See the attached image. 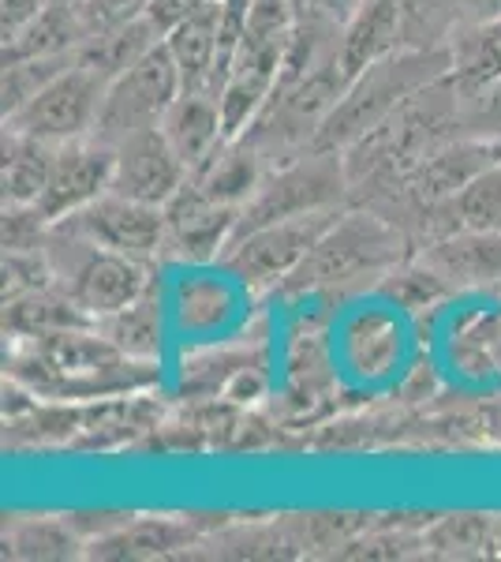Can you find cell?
I'll list each match as a JSON object with an SVG mask.
<instances>
[{
    "label": "cell",
    "mask_w": 501,
    "mask_h": 562,
    "mask_svg": "<svg viewBox=\"0 0 501 562\" xmlns=\"http://www.w3.org/2000/svg\"><path fill=\"white\" fill-rule=\"evenodd\" d=\"M449 71H453L449 45H439V49H412L408 45V49L394 53V57L378 60V65L360 71L344 87L341 102L333 105V113L326 116V124L315 135V147L344 154L360 139H367L375 128H382L408 98L419 94L434 79L449 76Z\"/></svg>",
    "instance_id": "cell-1"
},
{
    "label": "cell",
    "mask_w": 501,
    "mask_h": 562,
    "mask_svg": "<svg viewBox=\"0 0 501 562\" xmlns=\"http://www.w3.org/2000/svg\"><path fill=\"white\" fill-rule=\"evenodd\" d=\"M400 229L389 217L341 211V217L326 229V237L315 244L304 267L285 281V289L315 293V289L352 285L363 278H378L400 262Z\"/></svg>",
    "instance_id": "cell-2"
},
{
    "label": "cell",
    "mask_w": 501,
    "mask_h": 562,
    "mask_svg": "<svg viewBox=\"0 0 501 562\" xmlns=\"http://www.w3.org/2000/svg\"><path fill=\"white\" fill-rule=\"evenodd\" d=\"M45 251H49L53 270H57V285L79 304V312H87L94 323L150 293L147 259L98 248V244L79 240V237H71V233L57 229V225L49 229Z\"/></svg>",
    "instance_id": "cell-3"
},
{
    "label": "cell",
    "mask_w": 501,
    "mask_h": 562,
    "mask_svg": "<svg viewBox=\"0 0 501 562\" xmlns=\"http://www.w3.org/2000/svg\"><path fill=\"white\" fill-rule=\"evenodd\" d=\"M349 188H352V180H349V166H344L341 150L311 147L304 154H293V158L266 169L262 184L254 188V195L243 203L236 237L248 229H259V225L281 222V217L333 211V206L344 203Z\"/></svg>",
    "instance_id": "cell-4"
},
{
    "label": "cell",
    "mask_w": 501,
    "mask_h": 562,
    "mask_svg": "<svg viewBox=\"0 0 501 562\" xmlns=\"http://www.w3.org/2000/svg\"><path fill=\"white\" fill-rule=\"evenodd\" d=\"M341 211L344 206L299 214V217H281V222L240 233V237L229 244L221 262L251 289L285 285V281L304 267V259L311 256L315 244L326 237V229L341 217Z\"/></svg>",
    "instance_id": "cell-5"
},
{
    "label": "cell",
    "mask_w": 501,
    "mask_h": 562,
    "mask_svg": "<svg viewBox=\"0 0 501 562\" xmlns=\"http://www.w3.org/2000/svg\"><path fill=\"white\" fill-rule=\"evenodd\" d=\"M184 94L180 71L172 65L166 42H158L147 57H139L121 79L105 87L102 113H98L94 135L105 143H121L124 135L158 128L161 116L169 113V105Z\"/></svg>",
    "instance_id": "cell-6"
},
{
    "label": "cell",
    "mask_w": 501,
    "mask_h": 562,
    "mask_svg": "<svg viewBox=\"0 0 501 562\" xmlns=\"http://www.w3.org/2000/svg\"><path fill=\"white\" fill-rule=\"evenodd\" d=\"M102 98L105 83L94 71L71 65L68 71H60L49 87L38 90L23 109H15L12 116H4L8 132L34 135L42 143H68V139H83L94 135L98 128V113H102Z\"/></svg>",
    "instance_id": "cell-7"
},
{
    "label": "cell",
    "mask_w": 501,
    "mask_h": 562,
    "mask_svg": "<svg viewBox=\"0 0 501 562\" xmlns=\"http://www.w3.org/2000/svg\"><path fill=\"white\" fill-rule=\"evenodd\" d=\"M57 229L98 244V248L124 251V256L153 262L158 256H166L169 225H166V206H147L116 192H105L79 214L57 222Z\"/></svg>",
    "instance_id": "cell-8"
},
{
    "label": "cell",
    "mask_w": 501,
    "mask_h": 562,
    "mask_svg": "<svg viewBox=\"0 0 501 562\" xmlns=\"http://www.w3.org/2000/svg\"><path fill=\"white\" fill-rule=\"evenodd\" d=\"M113 143L98 139V135H83V139H68L53 147L49 184L38 203L45 222L57 225L64 217L79 214L94 199H102L113 184Z\"/></svg>",
    "instance_id": "cell-9"
},
{
    "label": "cell",
    "mask_w": 501,
    "mask_h": 562,
    "mask_svg": "<svg viewBox=\"0 0 501 562\" xmlns=\"http://www.w3.org/2000/svg\"><path fill=\"white\" fill-rule=\"evenodd\" d=\"M113 184L109 192L135 199L147 206H169L180 195V188L187 184L191 173L187 166L177 158V150L169 147L161 128H143L124 135L121 143H113Z\"/></svg>",
    "instance_id": "cell-10"
},
{
    "label": "cell",
    "mask_w": 501,
    "mask_h": 562,
    "mask_svg": "<svg viewBox=\"0 0 501 562\" xmlns=\"http://www.w3.org/2000/svg\"><path fill=\"white\" fill-rule=\"evenodd\" d=\"M166 251L177 259L191 262H209V259H225L229 244L236 240L240 229V206L217 203L198 192L195 184L180 188V195L166 206Z\"/></svg>",
    "instance_id": "cell-11"
},
{
    "label": "cell",
    "mask_w": 501,
    "mask_h": 562,
    "mask_svg": "<svg viewBox=\"0 0 501 562\" xmlns=\"http://www.w3.org/2000/svg\"><path fill=\"white\" fill-rule=\"evenodd\" d=\"M419 267L442 289L457 285H494L501 281V233L487 229H453L423 244Z\"/></svg>",
    "instance_id": "cell-12"
},
{
    "label": "cell",
    "mask_w": 501,
    "mask_h": 562,
    "mask_svg": "<svg viewBox=\"0 0 501 562\" xmlns=\"http://www.w3.org/2000/svg\"><path fill=\"white\" fill-rule=\"evenodd\" d=\"M166 132L169 147L177 150V158L187 166V173H198L206 161H214L221 147L229 143L225 132V113L217 94L209 90H184L177 102L169 105V113L158 124Z\"/></svg>",
    "instance_id": "cell-13"
},
{
    "label": "cell",
    "mask_w": 501,
    "mask_h": 562,
    "mask_svg": "<svg viewBox=\"0 0 501 562\" xmlns=\"http://www.w3.org/2000/svg\"><path fill=\"white\" fill-rule=\"evenodd\" d=\"M408 49L405 45V8L400 0H367L341 34V68L349 71V83L360 71L378 60Z\"/></svg>",
    "instance_id": "cell-14"
},
{
    "label": "cell",
    "mask_w": 501,
    "mask_h": 562,
    "mask_svg": "<svg viewBox=\"0 0 501 562\" xmlns=\"http://www.w3.org/2000/svg\"><path fill=\"white\" fill-rule=\"evenodd\" d=\"M217 15H221V0L198 8L191 20L172 26L166 34V49L172 65L180 71L184 90H209L214 87V65H217Z\"/></svg>",
    "instance_id": "cell-15"
},
{
    "label": "cell",
    "mask_w": 501,
    "mask_h": 562,
    "mask_svg": "<svg viewBox=\"0 0 501 562\" xmlns=\"http://www.w3.org/2000/svg\"><path fill=\"white\" fill-rule=\"evenodd\" d=\"M158 42H161V34L153 31L150 20L113 26V31H102V34H90V38H83V45L76 49V65L94 71V76L109 87L113 79H121L135 60L147 57Z\"/></svg>",
    "instance_id": "cell-16"
},
{
    "label": "cell",
    "mask_w": 501,
    "mask_h": 562,
    "mask_svg": "<svg viewBox=\"0 0 501 562\" xmlns=\"http://www.w3.org/2000/svg\"><path fill=\"white\" fill-rule=\"evenodd\" d=\"M53 143H42L34 135H20L4 128V206H38L49 184Z\"/></svg>",
    "instance_id": "cell-17"
},
{
    "label": "cell",
    "mask_w": 501,
    "mask_h": 562,
    "mask_svg": "<svg viewBox=\"0 0 501 562\" xmlns=\"http://www.w3.org/2000/svg\"><path fill=\"white\" fill-rule=\"evenodd\" d=\"M94 326L124 360L150 364V360L161 357V304H158V296H153V289L147 296H139L135 304L98 319Z\"/></svg>",
    "instance_id": "cell-18"
},
{
    "label": "cell",
    "mask_w": 501,
    "mask_h": 562,
    "mask_svg": "<svg viewBox=\"0 0 501 562\" xmlns=\"http://www.w3.org/2000/svg\"><path fill=\"white\" fill-rule=\"evenodd\" d=\"M87 31L79 20V8L68 4H45V12L34 23H26L15 38H4V60L23 57H64L83 45Z\"/></svg>",
    "instance_id": "cell-19"
},
{
    "label": "cell",
    "mask_w": 501,
    "mask_h": 562,
    "mask_svg": "<svg viewBox=\"0 0 501 562\" xmlns=\"http://www.w3.org/2000/svg\"><path fill=\"white\" fill-rule=\"evenodd\" d=\"M453 71L464 90H482L501 79V15L498 20L460 26L449 42Z\"/></svg>",
    "instance_id": "cell-20"
},
{
    "label": "cell",
    "mask_w": 501,
    "mask_h": 562,
    "mask_svg": "<svg viewBox=\"0 0 501 562\" xmlns=\"http://www.w3.org/2000/svg\"><path fill=\"white\" fill-rule=\"evenodd\" d=\"M76 65V53L64 57H23V60H4V76H0V109L4 116H12L15 109H23L38 90H45L60 71Z\"/></svg>",
    "instance_id": "cell-21"
},
{
    "label": "cell",
    "mask_w": 501,
    "mask_h": 562,
    "mask_svg": "<svg viewBox=\"0 0 501 562\" xmlns=\"http://www.w3.org/2000/svg\"><path fill=\"white\" fill-rule=\"evenodd\" d=\"M457 229L501 233V161L487 166L464 192L453 199Z\"/></svg>",
    "instance_id": "cell-22"
},
{
    "label": "cell",
    "mask_w": 501,
    "mask_h": 562,
    "mask_svg": "<svg viewBox=\"0 0 501 562\" xmlns=\"http://www.w3.org/2000/svg\"><path fill=\"white\" fill-rule=\"evenodd\" d=\"M150 0H83L79 4V20H83L87 38L90 34L113 31V26H127L147 20Z\"/></svg>",
    "instance_id": "cell-23"
},
{
    "label": "cell",
    "mask_w": 501,
    "mask_h": 562,
    "mask_svg": "<svg viewBox=\"0 0 501 562\" xmlns=\"http://www.w3.org/2000/svg\"><path fill=\"white\" fill-rule=\"evenodd\" d=\"M12 548H15V555H31V559H64V555H71L76 540H71V532H64L60 525L42 521V525H23L12 537Z\"/></svg>",
    "instance_id": "cell-24"
},
{
    "label": "cell",
    "mask_w": 501,
    "mask_h": 562,
    "mask_svg": "<svg viewBox=\"0 0 501 562\" xmlns=\"http://www.w3.org/2000/svg\"><path fill=\"white\" fill-rule=\"evenodd\" d=\"M109 540L132 543V548H124L121 555L139 559V555H161L166 548H177V543H180V532H177V525L161 521V525H143V529H135L132 537H127V529H124L121 537H109Z\"/></svg>",
    "instance_id": "cell-25"
},
{
    "label": "cell",
    "mask_w": 501,
    "mask_h": 562,
    "mask_svg": "<svg viewBox=\"0 0 501 562\" xmlns=\"http://www.w3.org/2000/svg\"><path fill=\"white\" fill-rule=\"evenodd\" d=\"M206 4H214V0H150L147 20H150L153 31L166 38L172 26H180L184 20H191V15H195L198 8H206Z\"/></svg>",
    "instance_id": "cell-26"
},
{
    "label": "cell",
    "mask_w": 501,
    "mask_h": 562,
    "mask_svg": "<svg viewBox=\"0 0 501 562\" xmlns=\"http://www.w3.org/2000/svg\"><path fill=\"white\" fill-rule=\"evenodd\" d=\"M49 0H0V34L15 38L26 23H34L45 12Z\"/></svg>",
    "instance_id": "cell-27"
},
{
    "label": "cell",
    "mask_w": 501,
    "mask_h": 562,
    "mask_svg": "<svg viewBox=\"0 0 501 562\" xmlns=\"http://www.w3.org/2000/svg\"><path fill=\"white\" fill-rule=\"evenodd\" d=\"M501 15V0H457V31L460 26H476Z\"/></svg>",
    "instance_id": "cell-28"
},
{
    "label": "cell",
    "mask_w": 501,
    "mask_h": 562,
    "mask_svg": "<svg viewBox=\"0 0 501 562\" xmlns=\"http://www.w3.org/2000/svg\"><path fill=\"white\" fill-rule=\"evenodd\" d=\"M53 4H68V8H79L83 0H53Z\"/></svg>",
    "instance_id": "cell-29"
}]
</instances>
